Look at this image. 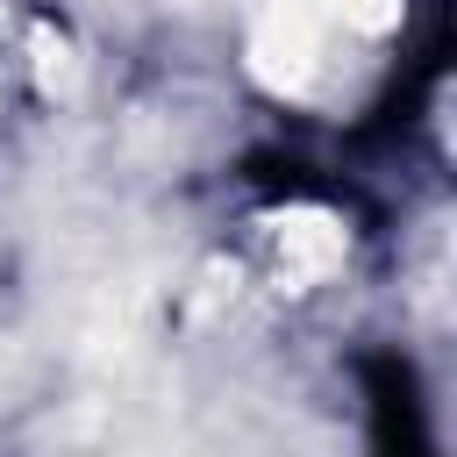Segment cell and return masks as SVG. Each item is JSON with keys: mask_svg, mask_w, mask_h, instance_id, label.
I'll use <instances>...</instances> for the list:
<instances>
[{"mask_svg": "<svg viewBox=\"0 0 457 457\" xmlns=\"http://www.w3.org/2000/svg\"><path fill=\"white\" fill-rule=\"evenodd\" d=\"M328 7L321 0H271L264 21L250 29V64L271 93H307L314 71L328 64Z\"/></svg>", "mask_w": 457, "mask_h": 457, "instance_id": "obj_1", "label": "cell"}, {"mask_svg": "<svg viewBox=\"0 0 457 457\" xmlns=\"http://www.w3.org/2000/svg\"><path fill=\"white\" fill-rule=\"evenodd\" d=\"M336 29H357V36H386L400 21V0H321Z\"/></svg>", "mask_w": 457, "mask_h": 457, "instance_id": "obj_3", "label": "cell"}, {"mask_svg": "<svg viewBox=\"0 0 457 457\" xmlns=\"http://www.w3.org/2000/svg\"><path fill=\"white\" fill-rule=\"evenodd\" d=\"M278 250H286V264L300 278H321V271L343 264V228L321 207H293V214H278Z\"/></svg>", "mask_w": 457, "mask_h": 457, "instance_id": "obj_2", "label": "cell"}]
</instances>
